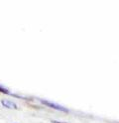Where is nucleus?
Returning <instances> with one entry per match:
<instances>
[{
  "label": "nucleus",
  "mask_w": 119,
  "mask_h": 123,
  "mask_svg": "<svg viewBox=\"0 0 119 123\" xmlns=\"http://www.w3.org/2000/svg\"><path fill=\"white\" fill-rule=\"evenodd\" d=\"M0 91H1L2 93H6V94L9 93V91H8V89H6L5 87H3V86H0Z\"/></svg>",
  "instance_id": "nucleus-3"
},
{
  "label": "nucleus",
  "mask_w": 119,
  "mask_h": 123,
  "mask_svg": "<svg viewBox=\"0 0 119 123\" xmlns=\"http://www.w3.org/2000/svg\"><path fill=\"white\" fill-rule=\"evenodd\" d=\"M42 102L45 105L51 107V108H53V109L60 110V111H63V112H69V109L68 108H66V107H63L62 105H59L57 103H53V102H50V101H48V100H42Z\"/></svg>",
  "instance_id": "nucleus-1"
},
{
  "label": "nucleus",
  "mask_w": 119,
  "mask_h": 123,
  "mask_svg": "<svg viewBox=\"0 0 119 123\" xmlns=\"http://www.w3.org/2000/svg\"><path fill=\"white\" fill-rule=\"evenodd\" d=\"M52 122H53V123H65V122H60V121H57V120H53Z\"/></svg>",
  "instance_id": "nucleus-4"
},
{
  "label": "nucleus",
  "mask_w": 119,
  "mask_h": 123,
  "mask_svg": "<svg viewBox=\"0 0 119 123\" xmlns=\"http://www.w3.org/2000/svg\"><path fill=\"white\" fill-rule=\"evenodd\" d=\"M1 103L4 107H6V108H9V109H17L18 106L17 104H16L14 101L12 100H8V99H3V100H1Z\"/></svg>",
  "instance_id": "nucleus-2"
}]
</instances>
